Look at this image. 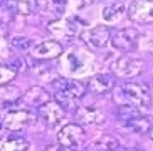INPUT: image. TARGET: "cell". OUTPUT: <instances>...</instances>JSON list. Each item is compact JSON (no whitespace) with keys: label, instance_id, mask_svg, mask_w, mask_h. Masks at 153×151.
<instances>
[{"label":"cell","instance_id":"6da1fadb","mask_svg":"<svg viewBox=\"0 0 153 151\" xmlns=\"http://www.w3.org/2000/svg\"><path fill=\"white\" fill-rule=\"evenodd\" d=\"M152 93L150 87L143 82H125L114 91V101L118 102V106H136L141 107L150 102Z\"/></svg>","mask_w":153,"mask_h":151},{"label":"cell","instance_id":"7a4b0ae2","mask_svg":"<svg viewBox=\"0 0 153 151\" xmlns=\"http://www.w3.org/2000/svg\"><path fill=\"white\" fill-rule=\"evenodd\" d=\"M56 93V101L64 107L71 109L74 107L77 99H81L86 94V86L79 81H71V79H56L52 82Z\"/></svg>","mask_w":153,"mask_h":151},{"label":"cell","instance_id":"3957f363","mask_svg":"<svg viewBox=\"0 0 153 151\" xmlns=\"http://www.w3.org/2000/svg\"><path fill=\"white\" fill-rule=\"evenodd\" d=\"M111 71L121 79H135L145 71V62L136 57H118L111 66Z\"/></svg>","mask_w":153,"mask_h":151},{"label":"cell","instance_id":"277c9868","mask_svg":"<svg viewBox=\"0 0 153 151\" xmlns=\"http://www.w3.org/2000/svg\"><path fill=\"white\" fill-rule=\"evenodd\" d=\"M57 143L69 151H79L84 143V131L81 124H66L57 133Z\"/></svg>","mask_w":153,"mask_h":151},{"label":"cell","instance_id":"5b68a950","mask_svg":"<svg viewBox=\"0 0 153 151\" xmlns=\"http://www.w3.org/2000/svg\"><path fill=\"white\" fill-rule=\"evenodd\" d=\"M34 121H36V114L29 109H12V111H7L2 118L4 128L9 131H22L34 124Z\"/></svg>","mask_w":153,"mask_h":151},{"label":"cell","instance_id":"8992f818","mask_svg":"<svg viewBox=\"0 0 153 151\" xmlns=\"http://www.w3.org/2000/svg\"><path fill=\"white\" fill-rule=\"evenodd\" d=\"M138 37L140 34L136 29L125 27V29H118V30L111 32V44L120 52H131L138 45Z\"/></svg>","mask_w":153,"mask_h":151},{"label":"cell","instance_id":"52a82bcc","mask_svg":"<svg viewBox=\"0 0 153 151\" xmlns=\"http://www.w3.org/2000/svg\"><path fill=\"white\" fill-rule=\"evenodd\" d=\"M81 39L89 45L91 49L101 50V49H106V45L111 42V32H109L108 27L98 25L94 29L81 32Z\"/></svg>","mask_w":153,"mask_h":151},{"label":"cell","instance_id":"ba28073f","mask_svg":"<svg viewBox=\"0 0 153 151\" xmlns=\"http://www.w3.org/2000/svg\"><path fill=\"white\" fill-rule=\"evenodd\" d=\"M128 17L136 24H152L153 0H133L128 9Z\"/></svg>","mask_w":153,"mask_h":151},{"label":"cell","instance_id":"9c48e42d","mask_svg":"<svg viewBox=\"0 0 153 151\" xmlns=\"http://www.w3.org/2000/svg\"><path fill=\"white\" fill-rule=\"evenodd\" d=\"M49 32L57 39L62 40H69L74 36H77V25L74 22V19H56V20H51L49 25H47Z\"/></svg>","mask_w":153,"mask_h":151},{"label":"cell","instance_id":"30bf717a","mask_svg":"<svg viewBox=\"0 0 153 151\" xmlns=\"http://www.w3.org/2000/svg\"><path fill=\"white\" fill-rule=\"evenodd\" d=\"M64 114H66L64 113V107L57 101H49L39 107V118L49 128H54L56 124H59L64 119Z\"/></svg>","mask_w":153,"mask_h":151},{"label":"cell","instance_id":"8fae6325","mask_svg":"<svg viewBox=\"0 0 153 151\" xmlns=\"http://www.w3.org/2000/svg\"><path fill=\"white\" fill-rule=\"evenodd\" d=\"M32 57L39 59V61H49V59H56L62 54V45L57 40H44L39 42L30 49Z\"/></svg>","mask_w":153,"mask_h":151},{"label":"cell","instance_id":"7c38bea8","mask_svg":"<svg viewBox=\"0 0 153 151\" xmlns=\"http://www.w3.org/2000/svg\"><path fill=\"white\" fill-rule=\"evenodd\" d=\"M76 121H77V124L98 126V124H103L104 121H106V116L98 107L84 106V107H79L76 111Z\"/></svg>","mask_w":153,"mask_h":151},{"label":"cell","instance_id":"4fadbf2b","mask_svg":"<svg viewBox=\"0 0 153 151\" xmlns=\"http://www.w3.org/2000/svg\"><path fill=\"white\" fill-rule=\"evenodd\" d=\"M113 87H114V81L108 74H96L88 81V89L96 96L108 94L109 91H113Z\"/></svg>","mask_w":153,"mask_h":151},{"label":"cell","instance_id":"5bb4252c","mask_svg":"<svg viewBox=\"0 0 153 151\" xmlns=\"http://www.w3.org/2000/svg\"><path fill=\"white\" fill-rule=\"evenodd\" d=\"M22 101L32 107H41L42 104L51 101V94L45 91L44 87H39V86H34V87L27 89L25 94H22Z\"/></svg>","mask_w":153,"mask_h":151},{"label":"cell","instance_id":"9a60e30c","mask_svg":"<svg viewBox=\"0 0 153 151\" xmlns=\"http://www.w3.org/2000/svg\"><path fill=\"white\" fill-rule=\"evenodd\" d=\"M37 10L42 17H51L52 20L61 19L64 12V0H37Z\"/></svg>","mask_w":153,"mask_h":151},{"label":"cell","instance_id":"2e32d148","mask_svg":"<svg viewBox=\"0 0 153 151\" xmlns=\"http://www.w3.org/2000/svg\"><path fill=\"white\" fill-rule=\"evenodd\" d=\"M121 143L113 134H103L88 146V151H120Z\"/></svg>","mask_w":153,"mask_h":151},{"label":"cell","instance_id":"e0dca14e","mask_svg":"<svg viewBox=\"0 0 153 151\" xmlns=\"http://www.w3.org/2000/svg\"><path fill=\"white\" fill-rule=\"evenodd\" d=\"M22 99V91L17 86L4 84L0 86V107H10Z\"/></svg>","mask_w":153,"mask_h":151},{"label":"cell","instance_id":"ac0fdd59","mask_svg":"<svg viewBox=\"0 0 153 151\" xmlns=\"http://www.w3.org/2000/svg\"><path fill=\"white\" fill-rule=\"evenodd\" d=\"M5 5L15 15H30L37 9V0H5Z\"/></svg>","mask_w":153,"mask_h":151},{"label":"cell","instance_id":"d6986e66","mask_svg":"<svg viewBox=\"0 0 153 151\" xmlns=\"http://www.w3.org/2000/svg\"><path fill=\"white\" fill-rule=\"evenodd\" d=\"M123 126H125L128 131L131 133H136V134H145L148 133L150 129H152V124H150L148 118H145V116H133L130 119H125L123 121Z\"/></svg>","mask_w":153,"mask_h":151},{"label":"cell","instance_id":"ffe728a7","mask_svg":"<svg viewBox=\"0 0 153 151\" xmlns=\"http://www.w3.org/2000/svg\"><path fill=\"white\" fill-rule=\"evenodd\" d=\"M0 151H29V141L22 136L0 138Z\"/></svg>","mask_w":153,"mask_h":151},{"label":"cell","instance_id":"44dd1931","mask_svg":"<svg viewBox=\"0 0 153 151\" xmlns=\"http://www.w3.org/2000/svg\"><path fill=\"white\" fill-rule=\"evenodd\" d=\"M125 5L123 4H109L103 9V20L106 24H116L123 19Z\"/></svg>","mask_w":153,"mask_h":151},{"label":"cell","instance_id":"7402d4cb","mask_svg":"<svg viewBox=\"0 0 153 151\" xmlns=\"http://www.w3.org/2000/svg\"><path fill=\"white\" fill-rule=\"evenodd\" d=\"M141 52L153 54V29L145 30L143 34H140L138 37V45H136Z\"/></svg>","mask_w":153,"mask_h":151},{"label":"cell","instance_id":"603a6c76","mask_svg":"<svg viewBox=\"0 0 153 151\" xmlns=\"http://www.w3.org/2000/svg\"><path fill=\"white\" fill-rule=\"evenodd\" d=\"M36 45V42L29 37H22V36H15L10 39V47L19 52H24V50H30L32 47Z\"/></svg>","mask_w":153,"mask_h":151},{"label":"cell","instance_id":"cb8c5ba5","mask_svg":"<svg viewBox=\"0 0 153 151\" xmlns=\"http://www.w3.org/2000/svg\"><path fill=\"white\" fill-rule=\"evenodd\" d=\"M17 72H19V69L14 64H4V66H0V86L10 84V81H14Z\"/></svg>","mask_w":153,"mask_h":151},{"label":"cell","instance_id":"d4e9b609","mask_svg":"<svg viewBox=\"0 0 153 151\" xmlns=\"http://www.w3.org/2000/svg\"><path fill=\"white\" fill-rule=\"evenodd\" d=\"M42 151H69V150H66V148L61 146V144H51V146H45Z\"/></svg>","mask_w":153,"mask_h":151},{"label":"cell","instance_id":"484cf974","mask_svg":"<svg viewBox=\"0 0 153 151\" xmlns=\"http://www.w3.org/2000/svg\"><path fill=\"white\" fill-rule=\"evenodd\" d=\"M99 2H113V0H82V7H88V5H94L99 4Z\"/></svg>","mask_w":153,"mask_h":151},{"label":"cell","instance_id":"4316f807","mask_svg":"<svg viewBox=\"0 0 153 151\" xmlns=\"http://www.w3.org/2000/svg\"><path fill=\"white\" fill-rule=\"evenodd\" d=\"M120 151H140V150H135V148H128V150H120Z\"/></svg>","mask_w":153,"mask_h":151},{"label":"cell","instance_id":"83f0119b","mask_svg":"<svg viewBox=\"0 0 153 151\" xmlns=\"http://www.w3.org/2000/svg\"><path fill=\"white\" fill-rule=\"evenodd\" d=\"M148 134H150V138H152V141H153V128L148 131Z\"/></svg>","mask_w":153,"mask_h":151},{"label":"cell","instance_id":"f1b7e54d","mask_svg":"<svg viewBox=\"0 0 153 151\" xmlns=\"http://www.w3.org/2000/svg\"><path fill=\"white\" fill-rule=\"evenodd\" d=\"M0 5H2V0H0Z\"/></svg>","mask_w":153,"mask_h":151}]
</instances>
